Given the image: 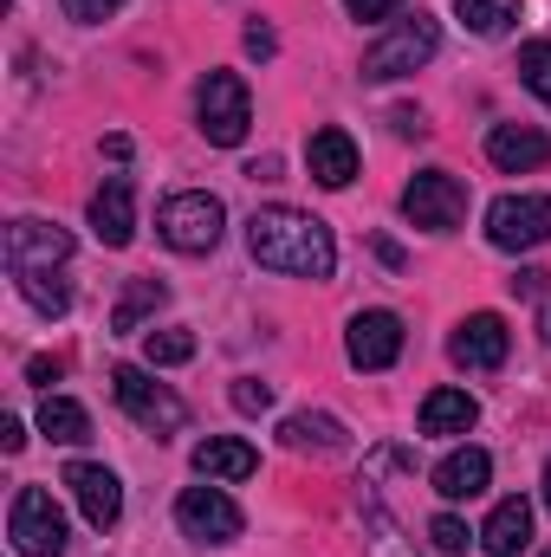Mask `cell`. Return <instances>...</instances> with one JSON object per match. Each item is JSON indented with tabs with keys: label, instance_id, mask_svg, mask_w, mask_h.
<instances>
[{
	"label": "cell",
	"instance_id": "17",
	"mask_svg": "<svg viewBox=\"0 0 551 557\" xmlns=\"http://www.w3.org/2000/svg\"><path fill=\"white\" fill-rule=\"evenodd\" d=\"M195 473L234 486V480H254V473H260V454H254L241 434H208V441L195 447Z\"/></svg>",
	"mask_w": 551,
	"mask_h": 557
},
{
	"label": "cell",
	"instance_id": "26",
	"mask_svg": "<svg viewBox=\"0 0 551 557\" xmlns=\"http://www.w3.org/2000/svg\"><path fill=\"white\" fill-rule=\"evenodd\" d=\"M13 278H20V292H26L33 311H46V318H65V311H72V292L52 273H13Z\"/></svg>",
	"mask_w": 551,
	"mask_h": 557
},
{
	"label": "cell",
	"instance_id": "4",
	"mask_svg": "<svg viewBox=\"0 0 551 557\" xmlns=\"http://www.w3.org/2000/svg\"><path fill=\"white\" fill-rule=\"evenodd\" d=\"M434 46H441V26H434L428 13H409V20H396V26L364 52V78H377V85L409 78L415 65H428V59H434Z\"/></svg>",
	"mask_w": 551,
	"mask_h": 557
},
{
	"label": "cell",
	"instance_id": "28",
	"mask_svg": "<svg viewBox=\"0 0 551 557\" xmlns=\"http://www.w3.org/2000/svg\"><path fill=\"white\" fill-rule=\"evenodd\" d=\"M228 396H234L241 416H267V409H273V383H260V376H234Z\"/></svg>",
	"mask_w": 551,
	"mask_h": 557
},
{
	"label": "cell",
	"instance_id": "32",
	"mask_svg": "<svg viewBox=\"0 0 551 557\" xmlns=\"http://www.w3.org/2000/svg\"><path fill=\"white\" fill-rule=\"evenodd\" d=\"M247 52H254V59H273V52H279L273 26H260V20H254V26H247Z\"/></svg>",
	"mask_w": 551,
	"mask_h": 557
},
{
	"label": "cell",
	"instance_id": "30",
	"mask_svg": "<svg viewBox=\"0 0 551 557\" xmlns=\"http://www.w3.org/2000/svg\"><path fill=\"white\" fill-rule=\"evenodd\" d=\"M59 7H65L72 20H85V26H98V20H111V13H118L124 0H59Z\"/></svg>",
	"mask_w": 551,
	"mask_h": 557
},
{
	"label": "cell",
	"instance_id": "37",
	"mask_svg": "<svg viewBox=\"0 0 551 557\" xmlns=\"http://www.w3.org/2000/svg\"><path fill=\"white\" fill-rule=\"evenodd\" d=\"M539 337L551 344V298H546V311H539Z\"/></svg>",
	"mask_w": 551,
	"mask_h": 557
},
{
	"label": "cell",
	"instance_id": "22",
	"mask_svg": "<svg viewBox=\"0 0 551 557\" xmlns=\"http://www.w3.org/2000/svg\"><path fill=\"white\" fill-rule=\"evenodd\" d=\"M162 305H169V285L162 278H131L124 298H118V311H111V331H143V318H156Z\"/></svg>",
	"mask_w": 551,
	"mask_h": 557
},
{
	"label": "cell",
	"instance_id": "25",
	"mask_svg": "<svg viewBox=\"0 0 551 557\" xmlns=\"http://www.w3.org/2000/svg\"><path fill=\"white\" fill-rule=\"evenodd\" d=\"M143 357H149V370L188 363V357H195V331H182V324H169V331H149V337H143Z\"/></svg>",
	"mask_w": 551,
	"mask_h": 557
},
{
	"label": "cell",
	"instance_id": "7",
	"mask_svg": "<svg viewBox=\"0 0 551 557\" xmlns=\"http://www.w3.org/2000/svg\"><path fill=\"white\" fill-rule=\"evenodd\" d=\"M487 240L500 253H532L551 240V201L546 195H500L487 208Z\"/></svg>",
	"mask_w": 551,
	"mask_h": 557
},
{
	"label": "cell",
	"instance_id": "11",
	"mask_svg": "<svg viewBox=\"0 0 551 557\" xmlns=\"http://www.w3.org/2000/svg\"><path fill=\"white\" fill-rule=\"evenodd\" d=\"M72 260V234L52 221H13L7 227V267L13 273H52Z\"/></svg>",
	"mask_w": 551,
	"mask_h": 557
},
{
	"label": "cell",
	"instance_id": "23",
	"mask_svg": "<svg viewBox=\"0 0 551 557\" xmlns=\"http://www.w3.org/2000/svg\"><path fill=\"white\" fill-rule=\"evenodd\" d=\"M39 434L59 441V447H78V441H91V416H85L72 396H46V403H39Z\"/></svg>",
	"mask_w": 551,
	"mask_h": 557
},
{
	"label": "cell",
	"instance_id": "14",
	"mask_svg": "<svg viewBox=\"0 0 551 557\" xmlns=\"http://www.w3.org/2000/svg\"><path fill=\"white\" fill-rule=\"evenodd\" d=\"M91 234L105 247H131V234H137V188H131V175H105V188L91 195Z\"/></svg>",
	"mask_w": 551,
	"mask_h": 557
},
{
	"label": "cell",
	"instance_id": "13",
	"mask_svg": "<svg viewBox=\"0 0 551 557\" xmlns=\"http://www.w3.org/2000/svg\"><path fill=\"white\" fill-rule=\"evenodd\" d=\"M65 486H72L78 512H85L98 532H111V525H118V512H124V486H118V473H111V467H98V460H72V467H65Z\"/></svg>",
	"mask_w": 551,
	"mask_h": 557
},
{
	"label": "cell",
	"instance_id": "21",
	"mask_svg": "<svg viewBox=\"0 0 551 557\" xmlns=\"http://www.w3.org/2000/svg\"><path fill=\"white\" fill-rule=\"evenodd\" d=\"M480 421V403L467 389H428L421 396V434H467Z\"/></svg>",
	"mask_w": 551,
	"mask_h": 557
},
{
	"label": "cell",
	"instance_id": "24",
	"mask_svg": "<svg viewBox=\"0 0 551 557\" xmlns=\"http://www.w3.org/2000/svg\"><path fill=\"white\" fill-rule=\"evenodd\" d=\"M519 13H526L519 0H461V26H467V33H480V39L513 33V20H519Z\"/></svg>",
	"mask_w": 551,
	"mask_h": 557
},
{
	"label": "cell",
	"instance_id": "16",
	"mask_svg": "<svg viewBox=\"0 0 551 557\" xmlns=\"http://www.w3.org/2000/svg\"><path fill=\"white\" fill-rule=\"evenodd\" d=\"M305 162H311V182H318V188H351V175H357V143L344 137L338 124H325V131H311V143H305Z\"/></svg>",
	"mask_w": 551,
	"mask_h": 557
},
{
	"label": "cell",
	"instance_id": "31",
	"mask_svg": "<svg viewBox=\"0 0 551 557\" xmlns=\"http://www.w3.org/2000/svg\"><path fill=\"white\" fill-rule=\"evenodd\" d=\"M344 7H351V20H390L403 0H344Z\"/></svg>",
	"mask_w": 551,
	"mask_h": 557
},
{
	"label": "cell",
	"instance_id": "20",
	"mask_svg": "<svg viewBox=\"0 0 551 557\" xmlns=\"http://www.w3.org/2000/svg\"><path fill=\"white\" fill-rule=\"evenodd\" d=\"M279 441H285L292 454H344V421L318 416V409H298V416L279 421Z\"/></svg>",
	"mask_w": 551,
	"mask_h": 557
},
{
	"label": "cell",
	"instance_id": "2",
	"mask_svg": "<svg viewBox=\"0 0 551 557\" xmlns=\"http://www.w3.org/2000/svg\"><path fill=\"white\" fill-rule=\"evenodd\" d=\"M221 227H228V208H221L208 188L169 195V201L156 208V234H162L175 253H215V247H221Z\"/></svg>",
	"mask_w": 551,
	"mask_h": 557
},
{
	"label": "cell",
	"instance_id": "27",
	"mask_svg": "<svg viewBox=\"0 0 551 557\" xmlns=\"http://www.w3.org/2000/svg\"><path fill=\"white\" fill-rule=\"evenodd\" d=\"M519 78H526V91L551 104V39H526L519 46Z\"/></svg>",
	"mask_w": 551,
	"mask_h": 557
},
{
	"label": "cell",
	"instance_id": "38",
	"mask_svg": "<svg viewBox=\"0 0 551 557\" xmlns=\"http://www.w3.org/2000/svg\"><path fill=\"white\" fill-rule=\"evenodd\" d=\"M546 512H551V460H546Z\"/></svg>",
	"mask_w": 551,
	"mask_h": 557
},
{
	"label": "cell",
	"instance_id": "8",
	"mask_svg": "<svg viewBox=\"0 0 551 557\" xmlns=\"http://www.w3.org/2000/svg\"><path fill=\"white\" fill-rule=\"evenodd\" d=\"M403 214H409V227H428V234L461 227V221H467V188H461V175L421 169L409 188H403Z\"/></svg>",
	"mask_w": 551,
	"mask_h": 557
},
{
	"label": "cell",
	"instance_id": "5",
	"mask_svg": "<svg viewBox=\"0 0 551 557\" xmlns=\"http://www.w3.org/2000/svg\"><path fill=\"white\" fill-rule=\"evenodd\" d=\"M111 396H118V409L137 421V428H149V434H175L182 421H188V403L175 396V389H162L149 370H137V363H118L111 370Z\"/></svg>",
	"mask_w": 551,
	"mask_h": 557
},
{
	"label": "cell",
	"instance_id": "19",
	"mask_svg": "<svg viewBox=\"0 0 551 557\" xmlns=\"http://www.w3.org/2000/svg\"><path fill=\"white\" fill-rule=\"evenodd\" d=\"M487 480H493L487 447H454V454L434 467V493H441V499H480V493H487Z\"/></svg>",
	"mask_w": 551,
	"mask_h": 557
},
{
	"label": "cell",
	"instance_id": "10",
	"mask_svg": "<svg viewBox=\"0 0 551 557\" xmlns=\"http://www.w3.org/2000/svg\"><path fill=\"white\" fill-rule=\"evenodd\" d=\"M506 350H513V331H506L500 311H474V318H461L454 337H448V357H454L461 370H500Z\"/></svg>",
	"mask_w": 551,
	"mask_h": 557
},
{
	"label": "cell",
	"instance_id": "29",
	"mask_svg": "<svg viewBox=\"0 0 551 557\" xmlns=\"http://www.w3.org/2000/svg\"><path fill=\"white\" fill-rule=\"evenodd\" d=\"M428 539H434V552H467V539H480V532H467V519L441 512V519L428 525Z\"/></svg>",
	"mask_w": 551,
	"mask_h": 557
},
{
	"label": "cell",
	"instance_id": "34",
	"mask_svg": "<svg viewBox=\"0 0 551 557\" xmlns=\"http://www.w3.org/2000/svg\"><path fill=\"white\" fill-rule=\"evenodd\" d=\"M0 447H7V454H20V447H26V428H20V416L0 421Z\"/></svg>",
	"mask_w": 551,
	"mask_h": 557
},
{
	"label": "cell",
	"instance_id": "3",
	"mask_svg": "<svg viewBox=\"0 0 551 557\" xmlns=\"http://www.w3.org/2000/svg\"><path fill=\"white\" fill-rule=\"evenodd\" d=\"M7 539L20 557H65V512L46 486H20L13 506H7Z\"/></svg>",
	"mask_w": 551,
	"mask_h": 557
},
{
	"label": "cell",
	"instance_id": "15",
	"mask_svg": "<svg viewBox=\"0 0 551 557\" xmlns=\"http://www.w3.org/2000/svg\"><path fill=\"white\" fill-rule=\"evenodd\" d=\"M487 156H493V169L526 175V169H546L551 162V137L532 131V124H493L487 131Z\"/></svg>",
	"mask_w": 551,
	"mask_h": 557
},
{
	"label": "cell",
	"instance_id": "35",
	"mask_svg": "<svg viewBox=\"0 0 551 557\" xmlns=\"http://www.w3.org/2000/svg\"><path fill=\"white\" fill-rule=\"evenodd\" d=\"M396 131H403V137H421L428 124H421V111H409V104H403V111H396Z\"/></svg>",
	"mask_w": 551,
	"mask_h": 557
},
{
	"label": "cell",
	"instance_id": "18",
	"mask_svg": "<svg viewBox=\"0 0 551 557\" xmlns=\"http://www.w3.org/2000/svg\"><path fill=\"white\" fill-rule=\"evenodd\" d=\"M532 545V506L526 499H500L480 525V552L487 557H519Z\"/></svg>",
	"mask_w": 551,
	"mask_h": 557
},
{
	"label": "cell",
	"instance_id": "39",
	"mask_svg": "<svg viewBox=\"0 0 551 557\" xmlns=\"http://www.w3.org/2000/svg\"><path fill=\"white\" fill-rule=\"evenodd\" d=\"M546 557H551V552H546Z\"/></svg>",
	"mask_w": 551,
	"mask_h": 557
},
{
	"label": "cell",
	"instance_id": "12",
	"mask_svg": "<svg viewBox=\"0 0 551 557\" xmlns=\"http://www.w3.org/2000/svg\"><path fill=\"white\" fill-rule=\"evenodd\" d=\"M344 350L357 370H390L403 357V318L396 311H357L344 331Z\"/></svg>",
	"mask_w": 551,
	"mask_h": 557
},
{
	"label": "cell",
	"instance_id": "33",
	"mask_svg": "<svg viewBox=\"0 0 551 557\" xmlns=\"http://www.w3.org/2000/svg\"><path fill=\"white\" fill-rule=\"evenodd\" d=\"M59 370H65L59 357H33V363H26V376H33V383H59Z\"/></svg>",
	"mask_w": 551,
	"mask_h": 557
},
{
	"label": "cell",
	"instance_id": "9",
	"mask_svg": "<svg viewBox=\"0 0 551 557\" xmlns=\"http://www.w3.org/2000/svg\"><path fill=\"white\" fill-rule=\"evenodd\" d=\"M175 525H182L195 545H234L247 519H241V506L208 480V486H188V493L175 499Z\"/></svg>",
	"mask_w": 551,
	"mask_h": 557
},
{
	"label": "cell",
	"instance_id": "1",
	"mask_svg": "<svg viewBox=\"0 0 551 557\" xmlns=\"http://www.w3.org/2000/svg\"><path fill=\"white\" fill-rule=\"evenodd\" d=\"M247 247L267 273H292V278H331V267H338L331 227L305 208H260L247 221Z\"/></svg>",
	"mask_w": 551,
	"mask_h": 557
},
{
	"label": "cell",
	"instance_id": "36",
	"mask_svg": "<svg viewBox=\"0 0 551 557\" xmlns=\"http://www.w3.org/2000/svg\"><path fill=\"white\" fill-rule=\"evenodd\" d=\"M513 292H526V298H539V292H546V273H519V278H513Z\"/></svg>",
	"mask_w": 551,
	"mask_h": 557
},
{
	"label": "cell",
	"instance_id": "6",
	"mask_svg": "<svg viewBox=\"0 0 551 557\" xmlns=\"http://www.w3.org/2000/svg\"><path fill=\"white\" fill-rule=\"evenodd\" d=\"M195 117H201V137H208V143L234 149V143H247L254 98H247V85H241L234 72H208V78H201V91H195Z\"/></svg>",
	"mask_w": 551,
	"mask_h": 557
}]
</instances>
